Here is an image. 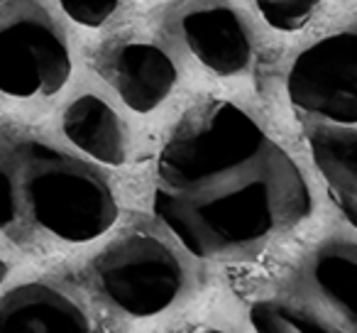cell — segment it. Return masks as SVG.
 I'll list each match as a JSON object with an SVG mask.
<instances>
[{"label": "cell", "instance_id": "1", "mask_svg": "<svg viewBox=\"0 0 357 333\" xmlns=\"http://www.w3.org/2000/svg\"><path fill=\"white\" fill-rule=\"evenodd\" d=\"M154 214L196 258L248 250L311 214L294 159L235 103L206 101L178 120L154 177Z\"/></svg>", "mask_w": 357, "mask_h": 333}, {"label": "cell", "instance_id": "4", "mask_svg": "<svg viewBox=\"0 0 357 333\" xmlns=\"http://www.w3.org/2000/svg\"><path fill=\"white\" fill-rule=\"evenodd\" d=\"M98 289L130 316H154L176 299L184 272L167 245L149 235H130L96 258Z\"/></svg>", "mask_w": 357, "mask_h": 333}, {"label": "cell", "instance_id": "7", "mask_svg": "<svg viewBox=\"0 0 357 333\" xmlns=\"http://www.w3.org/2000/svg\"><path fill=\"white\" fill-rule=\"evenodd\" d=\"M100 71L118 96L137 113L154 110L174 89L176 69L159 47L130 42L108 54Z\"/></svg>", "mask_w": 357, "mask_h": 333}, {"label": "cell", "instance_id": "6", "mask_svg": "<svg viewBox=\"0 0 357 333\" xmlns=\"http://www.w3.org/2000/svg\"><path fill=\"white\" fill-rule=\"evenodd\" d=\"M181 32L189 50L215 74H240L250 64V32L238 13L225 3L191 6L181 17Z\"/></svg>", "mask_w": 357, "mask_h": 333}, {"label": "cell", "instance_id": "11", "mask_svg": "<svg viewBox=\"0 0 357 333\" xmlns=\"http://www.w3.org/2000/svg\"><path fill=\"white\" fill-rule=\"evenodd\" d=\"M318 292L342 313L347 328H357V248L352 243H328L311 262Z\"/></svg>", "mask_w": 357, "mask_h": 333}, {"label": "cell", "instance_id": "10", "mask_svg": "<svg viewBox=\"0 0 357 333\" xmlns=\"http://www.w3.org/2000/svg\"><path fill=\"white\" fill-rule=\"evenodd\" d=\"M311 149L323 177L331 184L340 209L355 223L357 206V138L355 128L345 130H316L311 135Z\"/></svg>", "mask_w": 357, "mask_h": 333}, {"label": "cell", "instance_id": "14", "mask_svg": "<svg viewBox=\"0 0 357 333\" xmlns=\"http://www.w3.org/2000/svg\"><path fill=\"white\" fill-rule=\"evenodd\" d=\"M64 13L84 27H98L113 17L120 0H59Z\"/></svg>", "mask_w": 357, "mask_h": 333}, {"label": "cell", "instance_id": "3", "mask_svg": "<svg viewBox=\"0 0 357 333\" xmlns=\"http://www.w3.org/2000/svg\"><path fill=\"white\" fill-rule=\"evenodd\" d=\"M71 57L54 22L32 3L0 17V91L15 98L52 96L66 84Z\"/></svg>", "mask_w": 357, "mask_h": 333}, {"label": "cell", "instance_id": "5", "mask_svg": "<svg viewBox=\"0 0 357 333\" xmlns=\"http://www.w3.org/2000/svg\"><path fill=\"white\" fill-rule=\"evenodd\" d=\"M289 98L298 110L333 123L357 120V35L337 32L294 59L287 79Z\"/></svg>", "mask_w": 357, "mask_h": 333}, {"label": "cell", "instance_id": "2", "mask_svg": "<svg viewBox=\"0 0 357 333\" xmlns=\"http://www.w3.org/2000/svg\"><path fill=\"white\" fill-rule=\"evenodd\" d=\"M118 219L108 182L89 164L37 138L0 147V230L27 225L66 243H89Z\"/></svg>", "mask_w": 357, "mask_h": 333}, {"label": "cell", "instance_id": "16", "mask_svg": "<svg viewBox=\"0 0 357 333\" xmlns=\"http://www.w3.org/2000/svg\"><path fill=\"white\" fill-rule=\"evenodd\" d=\"M0 3H6V0H0Z\"/></svg>", "mask_w": 357, "mask_h": 333}, {"label": "cell", "instance_id": "12", "mask_svg": "<svg viewBox=\"0 0 357 333\" xmlns=\"http://www.w3.org/2000/svg\"><path fill=\"white\" fill-rule=\"evenodd\" d=\"M250 321L262 333H328L335 326L316 318L301 309L287 306L279 302H257L250 309Z\"/></svg>", "mask_w": 357, "mask_h": 333}, {"label": "cell", "instance_id": "13", "mask_svg": "<svg viewBox=\"0 0 357 333\" xmlns=\"http://www.w3.org/2000/svg\"><path fill=\"white\" fill-rule=\"evenodd\" d=\"M323 0H255L259 15L279 32H296L311 22Z\"/></svg>", "mask_w": 357, "mask_h": 333}, {"label": "cell", "instance_id": "9", "mask_svg": "<svg viewBox=\"0 0 357 333\" xmlns=\"http://www.w3.org/2000/svg\"><path fill=\"white\" fill-rule=\"evenodd\" d=\"M61 128L76 147L98 159L100 164L118 167L128 157V135L123 123L98 96L76 98L66 108Z\"/></svg>", "mask_w": 357, "mask_h": 333}, {"label": "cell", "instance_id": "8", "mask_svg": "<svg viewBox=\"0 0 357 333\" xmlns=\"http://www.w3.org/2000/svg\"><path fill=\"white\" fill-rule=\"evenodd\" d=\"M86 311L64 292L47 284H25L0 299V333H86Z\"/></svg>", "mask_w": 357, "mask_h": 333}, {"label": "cell", "instance_id": "15", "mask_svg": "<svg viewBox=\"0 0 357 333\" xmlns=\"http://www.w3.org/2000/svg\"><path fill=\"white\" fill-rule=\"evenodd\" d=\"M6 277H8V265L3 262V258H0V282H3Z\"/></svg>", "mask_w": 357, "mask_h": 333}]
</instances>
